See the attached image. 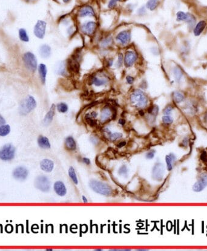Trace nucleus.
<instances>
[{
	"label": "nucleus",
	"instance_id": "1",
	"mask_svg": "<svg viewBox=\"0 0 207 251\" xmlns=\"http://www.w3.org/2000/svg\"><path fill=\"white\" fill-rule=\"evenodd\" d=\"M130 102L134 106L142 108L147 105L148 98L142 91L136 90L130 96Z\"/></svg>",
	"mask_w": 207,
	"mask_h": 251
},
{
	"label": "nucleus",
	"instance_id": "2",
	"mask_svg": "<svg viewBox=\"0 0 207 251\" xmlns=\"http://www.w3.org/2000/svg\"><path fill=\"white\" fill-rule=\"evenodd\" d=\"M89 186L94 192L103 196H108L112 193V190L110 186L100 181L92 180L90 182Z\"/></svg>",
	"mask_w": 207,
	"mask_h": 251
},
{
	"label": "nucleus",
	"instance_id": "3",
	"mask_svg": "<svg viewBox=\"0 0 207 251\" xmlns=\"http://www.w3.org/2000/svg\"><path fill=\"white\" fill-rule=\"evenodd\" d=\"M36 106L37 102L34 98L31 96H28L21 103L19 112L21 114L26 115L35 109Z\"/></svg>",
	"mask_w": 207,
	"mask_h": 251
},
{
	"label": "nucleus",
	"instance_id": "4",
	"mask_svg": "<svg viewBox=\"0 0 207 251\" xmlns=\"http://www.w3.org/2000/svg\"><path fill=\"white\" fill-rule=\"evenodd\" d=\"M35 186L42 192L47 193L51 189V182L49 179L45 176H39L35 180Z\"/></svg>",
	"mask_w": 207,
	"mask_h": 251
},
{
	"label": "nucleus",
	"instance_id": "5",
	"mask_svg": "<svg viewBox=\"0 0 207 251\" xmlns=\"http://www.w3.org/2000/svg\"><path fill=\"white\" fill-rule=\"evenodd\" d=\"M23 61L28 70L33 72L37 68V61L35 55L31 52H27L23 56Z\"/></svg>",
	"mask_w": 207,
	"mask_h": 251
},
{
	"label": "nucleus",
	"instance_id": "6",
	"mask_svg": "<svg viewBox=\"0 0 207 251\" xmlns=\"http://www.w3.org/2000/svg\"><path fill=\"white\" fill-rule=\"evenodd\" d=\"M15 149L11 144L4 145L0 150V159L2 160H11L15 157Z\"/></svg>",
	"mask_w": 207,
	"mask_h": 251
},
{
	"label": "nucleus",
	"instance_id": "7",
	"mask_svg": "<svg viewBox=\"0 0 207 251\" xmlns=\"http://www.w3.org/2000/svg\"><path fill=\"white\" fill-rule=\"evenodd\" d=\"M46 25L47 24L45 21L41 20L38 21L34 28V34L37 38L40 39L44 38L46 33Z\"/></svg>",
	"mask_w": 207,
	"mask_h": 251
},
{
	"label": "nucleus",
	"instance_id": "8",
	"mask_svg": "<svg viewBox=\"0 0 207 251\" xmlns=\"http://www.w3.org/2000/svg\"><path fill=\"white\" fill-rule=\"evenodd\" d=\"M29 175L27 169L24 166H18L13 171V176L16 180H25Z\"/></svg>",
	"mask_w": 207,
	"mask_h": 251
},
{
	"label": "nucleus",
	"instance_id": "9",
	"mask_svg": "<svg viewBox=\"0 0 207 251\" xmlns=\"http://www.w3.org/2000/svg\"><path fill=\"white\" fill-rule=\"evenodd\" d=\"M116 40L121 44L125 46L129 43L131 40V32L130 30H124L118 34Z\"/></svg>",
	"mask_w": 207,
	"mask_h": 251
},
{
	"label": "nucleus",
	"instance_id": "10",
	"mask_svg": "<svg viewBox=\"0 0 207 251\" xmlns=\"http://www.w3.org/2000/svg\"><path fill=\"white\" fill-rule=\"evenodd\" d=\"M164 169L165 168L163 164L160 163H156L152 170L153 178L157 180H161L164 174Z\"/></svg>",
	"mask_w": 207,
	"mask_h": 251
},
{
	"label": "nucleus",
	"instance_id": "11",
	"mask_svg": "<svg viewBox=\"0 0 207 251\" xmlns=\"http://www.w3.org/2000/svg\"><path fill=\"white\" fill-rule=\"evenodd\" d=\"M96 24L93 21H88L81 26V30L83 33L87 35H92L95 31Z\"/></svg>",
	"mask_w": 207,
	"mask_h": 251
},
{
	"label": "nucleus",
	"instance_id": "12",
	"mask_svg": "<svg viewBox=\"0 0 207 251\" xmlns=\"http://www.w3.org/2000/svg\"><path fill=\"white\" fill-rule=\"evenodd\" d=\"M137 54L133 51H127L124 58V64L126 67L132 66L137 60Z\"/></svg>",
	"mask_w": 207,
	"mask_h": 251
},
{
	"label": "nucleus",
	"instance_id": "13",
	"mask_svg": "<svg viewBox=\"0 0 207 251\" xmlns=\"http://www.w3.org/2000/svg\"><path fill=\"white\" fill-rule=\"evenodd\" d=\"M207 186V174L202 175L198 182L193 185V189L195 192L202 191Z\"/></svg>",
	"mask_w": 207,
	"mask_h": 251
},
{
	"label": "nucleus",
	"instance_id": "14",
	"mask_svg": "<svg viewBox=\"0 0 207 251\" xmlns=\"http://www.w3.org/2000/svg\"><path fill=\"white\" fill-rule=\"evenodd\" d=\"M79 16L86 17V16H95V12L93 8L89 5H84L79 9L78 12Z\"/></svg>",
	"mask_w": 207,
	"mask_h": 251
},
{
	"label": "nucleus",
	"instance_id": "15",
	"mask_svg": "<svg viewBox=\"0 0 207 251\" xmlns=\"http://www.w3.org/2000/svg\"><path fill=\"white\" fill-rule=\"evenodd\" d=\"M54 190L59 196H64L67 193V189L63 182L57 181L54 184Z\"/></svg>",
	"mask_w": 207,
	"mask_h": 251
},
{
	"label": "nucleus",
	"instance_id": "16",
	"mask_svg": "<svg viewBox=\"0 0 207 251\" xmlns=\"http://www.w3.org/2000/svg\"><path fill=\"white\" fill-rule=\"evenodd\" d=\"M40 167L42 170L45 172L50 173L54 168V163L51 160L45 159H43L40 163Z\"/></svg>",
	"mask_w": 207,
	"mask_h": 251
},
{
	"label": "nucleus",
	"instance_id": "17",
	"mask_svg": "<svg viewBox=\"0 0 207 251\" xmlns=\"http://www.w3.org/2000/svg\"><path fill=\"white\" fill-rule=\"evenodd\" d=\"M55 108H56L55 105L54 104H53L51 108H50L48 113L46 114V116H45V117L43 120L44 125L47 126L52 122L53 119V116L55 114Z\"/></svg>",
	"mask_w": 207,
	"mask_h": 251
},
{
	"label": "nucleus",
	"instance_id": "18",
	"mask_svg": "<svg viewBox=\"0 0 207 251\" xmlns=\"http://www.w3.org/2000/svg\"><path fill=\"white\" fill-rule=\"evenodd\" d=\"M90 82L91 84L95 85L96 87H101L108 84V80L105 78H100L94 76L91 78Z\"/></svg>",
	"mask_w": 207,
	"mask_h": 251
},
{
	"label": "nucleus",
	"instance_id": "19",
	"mask_svg": "<svg viewBox=\"0 0 207 251\" xmlns=\"http://www.w3.org/2000/svg\"><path fill=\"white\" fill-rule=\"evenodd\" d=\"M67 64H65V62L61 61L58 64L56 67V72L58 75H61L62 76H67Z\"/></svg>",
	"mask_w": 207,
	"mask_h": 251
},
{
	"label": "nucleus",
	"instance_id": "20",
	"mask_svg": "<svg viewBox=\"0 0 207 251\" xmlns=\"http://www.w3.org/2000/svg\"><path fill=\"white\" fill-rule=\"evenodd\" d=\"M38 144L40 147L43 149H49L51 148V143L47 138L40 136L38 139Z\"/></svg>",
	"mask_w": 207,
	"mask_h": 251
},
{
	"label": "nucleus",
	"instance_id": "21",
	"mask_svg": "<svg viewBox=\"0 0 207 251\" xmlns=\"http://www.w3.org/2000/svg\"><path fill=\"white\" fill-rule=\"evenodd\" d=\"M112 116V110L108 106L104 107L101 111V120L103 122L107 121Z\"/></svg>",
	"mask_w": 207,
	"mask_h": 251
},
{
	"label": "nucleus",
	"instance_id": "22",
	"mask_svg": "<svg viewBox=\"0 0 207 251\" xmlns=\"http://www.w3.org/2000/svg\"><path fill=\"white\" fill-rule=\"evenodd\" d=\"M65 147L68 150H75L76 148V144L74 139L72 136H68L65 141Z\"/></svg>",
	"mask_w": 207,
	"mask_h": 251
},
{
	"label": "nucleus",
	"instance_id": "23",
	"mask_svg": "<svg viewBox=\"0 0 207 251\" xmlns=\"http://www.w3.org/2000/svg\"><path fill=\"white\" fill-rule=\"evenodd\" d=\"M40 54L43 58H47L51 54V48L48 45H43L40 49Z\"/></svg>",
	"mask_w": 207,
	"mask_h": 251
},
{
	"label": "nucleus",
	"instance_id": "24",
	"mask_svg": "<svg viewBox=\"0 0 207 251\" xmlns=\"http://www.w3.org/2000/svg\"><path fill=\"white\" fill-rule=\"evenodd\" d=\"M206 22L205 21H201L197 24L195 29H194V34L195 36H199L202 32L204 31L206 27Z\"/></svg>",
	"mask_w": 207,
	"mask_h": 251
},
{
	"label": "nucleus",
	"instance_id": "25",
	"mask_svg": "<svg viewBox=\"0 0 207 251\" xmlns=\"http://www.w3.org/2000/svg\"><path fill=\"white\" fill-rule=\"evenodd\" d=\"M38 71H39L40 78H41V81L42 83L44 84L46 82V75H47V67L46 65L44 64H41L39 65Z\"/></svg>",
	"mask_w": 207,
	"mask_h": 251
},
{
	"label": "nucleus",
	"instance_id": "26",
	"mask_svg": "<svg viewBox=\"0 0 207 251\" xmlns=\"http://www.w3.org/2000/svg\"><path fill=\"white\" fill-rule=\"evenodd\" d=\"M176 159V156L173 154H170L169 155H167L165 157V160H166V163H167V169H168V171H171L172 169V168H173L172 163Z\"/></svg>",
	"mask_w": 207,
	"mask_h": 251
},
{
	"label": "nucleus",
	"instance_id": "27",
	"mask_svg": "<svg viewBox=\"0 0 207 251\" xmlns=\"http://www.w3.org/2000/svg\"><path fill=\"white\" fill-rule=\"evenodd\" d=\"M68 176L70 177V179L72 180V181L74 182L75 184L78 183V180L75 169L72 166H70L68 169Z\"/></svg>",
	"mask_w": 207,
	"mask_h": 251
},
{
	"label": "nucleus",
	"instance_id": "28",
	"mask_svg": "<svg viewBox=\"0 0 207 251\" xmlns=\"http://www.w3.org/2000/svg\"><path fill=\"white\" fill-rule=\"evenodd\" d=\"M10 132V127L9 125H3L0 127V136H7Z\"/></svg>",
	"mask_w": 207,
	"mask_h": 251
},
{
	"label": "nucleus",
	"instance_id": "29",
	"mask_svg": "<svg viewBox=\"0 0 207 251\" xmlns=\"http://www.w3.org/2000/svg\"><path fill=\"white\" fill-rule=\"evenodd\" d=\"M19 37L21 41L24 42H28L29 41V37L27 34V32L25 29H21L19 30Z\"/></svg>",
	"mask_w": 207,
	"mask_h": 251
},
{
	"label": "nucleus",
	"instance_id": "30",
	"mask_svg": "<svg viewBox=\"0 0 207 251\" xmlns=\"http://www.w3.org/2000/svg\"><path fill=\"white\" fill-rule=\"evenodd\" d=\"M173 74H174L175 80L177 82H179L181 81L182 76V73L181 70L178 67H175L173 70Z\"/></svg>",
	"mask_w": 207,
	"mask_h": 251
},
{
	"label": "nucleus",
	"instance_id": "31",
	"mask_svg": "<svg viewBox=\"0 0 207 251\" xmlns=\"http://www.w3.org/2000/svg\"><path fill=\"white\" fill-rule=\"evenodd\" d=\"M158 2L159 0H149V1L147 2L146 6L149 10L153 11L155 10L156 8L157 7Z\"/></svg>",
	"mask_w": 207,
	"mask_h": 251
},
{
	"label": "nucleus",
	"instance_id": "32",
	"mask_svg": "<svg viewBox=\"0 0 207 251\" xmlns=\"http://www.w3.org/2000/svg\"><path fill=\"white\" fill-rule=\"evenodd\" d=\"M57 109L59 112L64 113H66L68 110V106L65 103L61 102L57 105Z\"/></svg>",
	"mask_w": 207,
	"mask_h": 251
},
{
	"label": "nucleus",
	"instance_id": "33",
	"mask_svg": "<svg viewBox=\"0 0 207 251\" xmlns=\"http://www.w3.org/2000/svg\"><path fill=\"white\" fill-rule=\"evenodd\" d=\"M186 21L188 23V25L190 27H193L195 25V23H196L195 18L190 14H187V18Z\"/></svg>",
	"mask_w": 207,
	"mask_h": 251
},
{
	"label": "nucleus",
	"instance_id": "34",
	"mask_svg": "<svg viewBox=\"0 0 207 251\" xmlns=\"http://www.w3.org/2000/svg\"><path fill=\"white\" fill-rule=\"evenodd\" d=\"M173 99L177 103H180L184 99V95L179 92H174L173 94Z\"/></svg>",
	"mask_w": 207,
	"mask_h": 251
},
{
	"label": "nucleus",
	"instance_id": "35",
	"mask_svg": "<svg viewBox=\"0 0 207 251\" xmlns=\"http://www.w3.org/2000/svg\"><path fill=\"white\" fill-rule=\"evenodd\" d=\"M187 18V14L183 12H179L177 13V20L178 21H185Z\"/></svg>",
	"mask_w": 207,
	"mask_h": 251
},
{
	"label": "nucleus",
	"instance_id": "36",
	"mask_svg": "<svg viewBox=\"0 0 207 251\" xmlns=\"http://www.w3.org/2000/svg\"><path fill=\"white\" fill-rule=\"evenodd\" d=\"M122 137V134L121 133H114L113 134H110V139L112 141H115L118 139H121Z\"/></svg>",
	"mask_w": 207,
	"mask_h": 251
},
{
	"label": "nucleus",
	"instance_id": "37",
	"mask_svg": "<svg viewBox=\"0 0 207 251\" xmlns=\"http://www.w3.org/2000/svg\"><path fill=\"white\" fill-rule=\"evenodd\" d=\"M159 111V108L157 105H153L151 107L149 108V109L148 110V112L149 113H150L152 114H153V116H156Z\"/></svg>",
	"mask_w": 207,
	"mask_h": 251
},
{
	"label": "nucleus",
	"instance_id": "38",
	"mask_svg": "<svg viewBox=\"0 0 207 251\" xmlns=\"http://www.w3.org/2000/svg\"><path fill=\"white\" fill-rule=\"evenodd\" d=\"M162 121L165 124H170L173 122V118L169 115H165L162 117Z\"/></svg>",
	"mask_w": 207,
	"mask_h": 251
},
{
	"label": "nucleus",
	"instance_id": "39",
	"mask_svg": "<svg viewBox=\"0 0 207 251\" xmlns=\"http://www.w3.org/2000/svg\"><path fill=\"white\" fill-rule=\"evenodd\" d=\"M127 173H128V169L125 165H122L118 171V173L120 175H127Z\"/></svg>",
	"mask_w": 207,
	"mask_h": 251
},
{
	"label": "nucleus",
	"instance_id": "40",
	"mask_svg": "<svg viewBox=\"0 0 207 251\" xmlns=\"http://www.w3.org/2000/svg\"><path fill=\"white\" fill-rule=\"evenodd\" d=\"M112 43V39L111 38H107L106 39H105L103 41L101 45L103 47H106L109 46L110 44H111Z\"/></svg>",
	"mask_w": 207,
	"mask_h": 251
},
{
	"label": "nucleus",
	"instance_id": "41",
	"mask_svg": "<svg viewBox=\"0 0 207 251\" xmlns=\"http://www.w3.org/2000/svg\"><path fill=\"white\" fill-rule=\"evenodd\" d=\"M121 1L122 0H110L108 4V7L110 9L114 8L116 5L118 1Z\"/></svg>",
	"mask_w": 207,
	"mask_h": 251
},
{
	"label": "nucleus",
	"instance_id": "42",
	"mask_svg": "<svg viewBox=\"0 0 207 251\" xmlns=\"http://www.w3.org/2000/svg\"><path fill=\"white\" fill-rule=\"evenodd\" d=\"M123 63V56L121 53H119L118 54V62H117V67L118 68L121 67Z\"/></svg>",
	"mask_w": 207,
	"mask_h": 251
},
{
	"label": "nucleus",
	"instance_id": "43",
	"mask_svg": "<svg viewBox=\"0 0 207 251\" xmlns=\"http://www.w3.org/2000/svg\"><path fill=\"white\" fill-rule=\"evenodd\" d=\"M173 110V108L171 106H168L167 107H166L165 108V110H163V113L165 115H170L171 113V111Z\"/></svg>",
	"mask_w": 207,
	"mask_h": 251
},
{
	"label": "nucleus",
	"instance_id": "44",
	"mask_svg": "<svg viewBox=\"0 0 207 251\" xmlns=\"http://www.w3.org/2000/svg\"><path fill=\"white\" fill-rule=\"evenodd\" d=\"M126 81H127V82L128 84H132L134 82L135 79H134V78H133L132 76H127V78H126Z\"/></svg>",
	"mask_w": 207,
	"mask_h": 251
},
{
	"label": "nucleus",
	"instance_id": "45",
	"mask_svg": "<svg viewBox=\"0 0 207 251\" xmlns=\"http://www.w3.org/2000/svg\"><path fill=\"white\" fill-rule=\"evenodd\" d=\"M155 156V151H150L146 155V158L148 159H152Z\"/></svg>",
	"mask_w": 207,
	"mask_h": 251
},
{
	"label": "nucleus",
	"instance_id": "46",
	"mask_svg": "<svg viewBox=\"0 0 207 251\" xmlns=\"http://www.w3.org/2000/svg\"><path fill=\"white\" fill-rule=\"evenodd\" d=\"M201 159L203 162H207V153L206 152H204L201 156Z\"/></svg>",
	"mask_w": 207,
	"mask_h": 251
},
{
	"label": "nucleus",
	"instance_id": "47",
	"mask_svg": "<svg viewBox=\"0 0 207 251\" xmlns=\"http://www.w3.org/2000/svg\"><path fill=\"white\" fill-rule=\"evenodd\" d=\"M146 9H145V7H141L139 9V10H138V13L140 15H143L144 14H145V13H146Z\"/></svg>",
	"mask_w": 207,
	"mask_h": 251
},
{
	"label": "nucleus",
	"instance_id": "48",
	"mask_svg": "<svg viewBox=\"0 0 207 251\" xmlns=\"http://www.w3.org/2000/svg\"><path fill=\"white\" fill-rule=\"evenodd\" d=\"M5 123V119L3 118V117L1 115H0V127L4 125Z\"/></svg>",
	"mask_w": 207,
	"mask_h": 251
},
{
	"label": "nucleus",
	"instance_id": "49",
	"mask_svg": "<svg viewBox=\"0 0 207 251\" xmlns=\"http://www.w3.org/2000/svg\"><path fill=\"white\" fill-rule=\"evenodd\" d=\"M125 145H126V142H124H124H120L119 144H118V147L121 148V147H124Z\"/></svg>",
	"mask_w": 207,
	"mask_h": 251
},
{
	"label": "nucleus",
	"instance_id": "50",
	"mask_svg": "<svg viewBox=\"0 0 207 251\" xmlns=\"http://www.w3.org/2000/svg\"><path fill=\"white\" fill-rule=\"evenodd\" d=\"M83 162L87 165H89L90 163V160L88 158H84L83 159Z\"/></svg>",
	"mask_w": 207,
	"mask_h": 251
},
{
	"label": "nucleus",
	"instance_id": "51",
	"mask_svg": "<svg viewBox=\"0 0 207 251\" xmlns=\"http://www.w3.org/2000/svg\"><path fill=\"white\" fill-rule=\"evenodd\" d=\"M90 116H91V117H92V118H95V117H97L98 114H97V113H96V112H95V111H93V112H92V113H91Z\"/></svg>",
	"mask_w": 207,
	"mask_h": 251
},
{
	"label": "nucleus",
	"instance_id": "52",
	"mask_svg": "<svg viewBox=\"0 0 207 251\" xmlns=\"http://www.w3.org/2000/svg\"><path fill=\"white\" fill-rule=\"evenodd\" d=\"M119 124H121V125H124L125 124V120L123 119H121L119 120Z\"/></svg>",
	"mask_w": 207,
	"mask_h": 251
},
{
	"label": "nucleus",
	"instance_id": "53",
	"mask_svg": "<svg viewBox=\"0 0 207 251\" xmlns=\"http://www.w3.org/2000/svg\"><path fill=\"white\" fill-rule=\"evenodd\" d=\"M82 200L84 203H87V201H88L87 199H86V197H84V196H82Z\"/></svg>",
	"mask_w": 207,
	"mask_h": 251
},
{
	"label": "nucleus",
	"instance_id": "54",
	"mask_svg": "<svg viewBox=\"0 0 207 251\" xmlns=\"http://www.w3.org/2000/svg\"><path fill=\"white\" fill-rule=\"evenodd\" d=\"M139 114H140V115L141 116H144V111H142V110H140L139 111Z\"/></svg>",
	"mask_w": 207,
	"mask_h": 251
},
{
	"label": "nucleus",
	"instance_id": "55",
	"mask_svg": "<svg viewBox=\"0 0 207 251\" xmlns=\"http://www.w3.org/2000/svg\"><path fill=\"white\" fill-rule=\"evenodd\" d=\"M62 1H63V2H64L67 3V2H68L70 0H62Z\"/></svg>",
	"mask_w": 207,
	"mask_h": 251
},
{
	"label": "nucleus",
	"instance_id": "56",
	"mask_svg": "<svg viewBox=\"0 0 207 251\" xmlns=\"http://www.w3.org/2000/svg\"><path fill=\"white\" fill-rule=\"evenodd\" d=\"M137 251H147V249H137Z\"/></svg>",
	"mask_w": 207,
	"mask_h": 251
},
{
	"label": "nucleus",
	"instance_id": "57",
	"mask_svg": "<svg viewBox=\"0 0 207 251\" xmlns=\"http://www.w3.org/2000/svg\"><path fill=\"white\" fill-rule=\"evenodd\" d=\"M205 119H206V120H207V114H206V116H205Z\"/></svg>",
	"mask_w": 207,
	"mask_h": 251
},
{
	"label": "nucleus",
	"instance_id": "58",
	"mask_svg": "<svg viewBox=\"0 0 207 251\" xmlns=\"http://www.w3.org/2000/svg\"><path fill=\"white\" fill-rule=\"evenodd\" d=\"M96 251H102V250H101V249H96Z\"/></svg>",
	"mask_w": 207,
	"mask_h": 251
},
{
	"label": "nucleus",
	"instance_id": "59",
	"mask_svg": "<svg viewBox=\"0 0 207 251\" xmlns=\"http://www.w3.org/2000/svg\"><path fill=\"white\" fill-rule=\"evenodd\" d=\"M46 251H52V249H47V250H46Z\"/></svg>",
	"mask_w": 207,
	"mask_h": 251
},
{
	"label": "nucleus",
	"instance_id": "60",
	"mask_svg": "<svg viewBox=\"0 0 207 251\" xmlns=\"http://www.w3.org/2000/svg\"><path fill=\"white\" fill-rule=\"evenodd\" d=\"M27 1H30V0H27Z\"/></svg>",
	"mask_w": 207,
	"mask_h": 251
}]
</instances>
